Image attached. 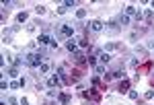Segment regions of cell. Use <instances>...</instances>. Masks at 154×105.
<instances>
[{"label": "cell", "mask_w": 154, "mask_h": 105, "mask_svg": "<svg viewBox=\"0 0 154 105\" xmlns=\"http://www.w3.org/2000/svg\"><path fill=\"white\" fill-rule=\"evenodd\" d=\"M8 76L17 78V76H19V68H17V66H10V68H8Z\"/></svg>", "instance_id": "obj_13"}, {"label": "cell", "mask_w": 154, "mask_h": 105, "mask_svg": "<svg viewBox=\"0 0 154 105\" xmlns=\"http://www.w3.org/2000/svg\"><path fill=\"white\" fill-rule=\"evenodd\" d=\"M60 85H62V78H60V74H54V76H49V78H47V87H49V89H54V87L58 89Z\"/></svg>", "instance_id": "obj_4"}, {"label": "cell", "mask_w": 154, "mask_h": 105, "mask_svg": "<svg viewBox=\"0 0 154 105\" xmlns=\"http://www.w3.org/2000/svg\"><path fill=\"white\" fill-rule=\"evenodd\" d=\"M119 23H121V25H130V17H127L125 12H123V15L119 17Z\"/></svg>", "instance_id": "obj_16"}, {"label": "cell", "mask_w": 154, "mask_h": 105, "mask_svg": "<svg viewBox=\"0 0 154 105\" xmlns=\"http://www.w3.org/2000/svg\"><path fill=\"white\" fill-rule=\"evenodd\" d=\"M113 76H115V78H125V72H123V70H115Z\"/></svg>", "instance_id": "obj_18"}, {"label": "cell", "mask_w": 154, "mask_h": 105, "mask_svg": "<svg viewBox=\"0 0 154 105\" xmlns=\"http://www.w3.org/2000/svg\"><path fill=\"white\" fill-rule=\"evenodd\" d=\"M127 95H130V99H138V93H136V91H130Z\"/></svg>", "instance_id": "obj_23"}, {"label": "cell", "mask_w": 154, "mask_h": 105, "mask_svg": "<svg viewBox=\"0 0 154 105\" xmlns=\"http://www.w3.org/2000/svg\"><path fill=\"white\" fill-rule=\"evenodd\" d=\"M66 10H68V8H66V6H64V4H62V6L58 8V12H60V15H64V12H66Z\"/></svg>", "instance_id": "obj_25"}, {"label": "cell", "mask_w": 154, "mask_h": 105, "mask_svg": "<svg viewBox=\"0 0 154 105\" xmlns=\"http://www.w3.org/2000/svg\"><path fill=\"white\" fill-rule=\"evenodd\" d=\"M86 17V8H78L76 10V19H84Z\"/></svg>", "instance_id": "obj_15"}, {"label": "cell", "mask_w": 154, "mask_h": 105, "mask_svg": "<svg viewBox=\"0 0 154 105\" xmlns=\"http://www.w3.org/2000/svg\"><path fill=\"white\" fill-rule=\"evenodd\" d=\"M144 19H146L148 23H150V21L154 19V12H152V10H146V12H144Z\"/></svg>", "instance_id": "obj_17"}, {"label": "cell", "mask_w": 154, "mask_h": 105, "mask_svg": "<svg viewBox=\"0 0 154 105\" xmlns=\"http://www.w3.org/2000/svg\"><path fill=\"white\" fill-rule=\"evenodd\" d=\"M35 12H37V15H43V12H45V6H35Z\"/></svg>", "instance_id": "obj_19"}, {"label": "cell", "mask_w": 154, "mask_h": 105, "mask_svg": "<svg viewBox=\"0 0 154 105\" xmlns=\"http://www.w3.org/2000/svg\"><path fill=\"white\" fill-rule=\"evenodd\" d=\"M27 17H29V15H27L25 10H23V12H19V17H17V23H25V21H27Z\"/></svg>", "instance_id": "obj_14"}, {"label": "cell", "mask_w": 154, "mask_h": 105, "mask_svg": "<svg viewBox=\"0 0 154 105\" xmlns=\"http://www.w3.org/2000/svg\"><path fill=\"white\" fill-rule=\"evenodd\" d=\"M117 91H119V93H130V83L123 78V81L119 83V87H117Z\"/></svg>", "instance_id": "obj_6"}, {"label": "cell", "mask_w": 154, "mask_h": 105, "mask_svg": "<svg viewBox=\"0 0 154 105\" xmlns=\"http://www.w3.org/2000/svg\"><path fill=\"white\" fill-rule=\"evenodd\" d=\"M25 60H27V64H29V66H33V68H39L41 64H43V56L37 54V51H31V54H27V56H25Z\"/></svg>", "instance_id": "obj_1"}, {"label": "cell", "mask_w": 154, "mask_h": 105, "mask_svg": "<svg viewBox=\"0 0 154 105\" xmlns=\"http://www.w3.org/2000/svg\"><path fill=\"white\" fill-rule=\"evenodd\" d=\"M66 47H68V51H72V54H78V43H76L74 39H70L66 43Z\"/></svg>", "instance_id": "obj_7"}, {"label": "cell", "mask_w": 154, "mask_h": 105, "mask_svg": "<svg viewBox=\"0 0 154 105\" xmlns=\"http://www.w3.org/2000/svg\"><path fill=\"white\" fill-rule=\"evenodd\" d=\"M58 99H60V103H62V105H68V103H70V97H68L66 93H60V95H58Z\"/></svg>", "instance_id": "obj_10"}, {"label": "cell", "mask_w": 154, "mask_h": 105, "mask_svg": "<svg viewBox=\"0 0 154 105\" xmlns=\"http://www.w3.org/2000/svg\"><path fill=\"white\" fill-rule=\"evenodd\" d=\"M99 60H101V62H103V64H107V62H109V60H111V56H109V54H107V51H99Z\"/></svg>", "instance_id": "obj_9"}, {"label": "cell", "mask_w": 154, "mask_h": 105, "mask_svg": "<svg viewBox=\"0 0 154 105\" xmlns=\"http://www.w3.org/2000/svg\"><path fill=\"white\" fill-rule=\"evenodd\" d=\"M152 6H154V2H152Z\"/></svg>", "instance_id": "obj_27"}, {"label": "cell", "mask_w": 154, "mask_h": 105, "mask_svg": "<svg viewBox=\"0 0 154 105\" xmlns=\"http://www.w3.org/2000/svg\"><path fill=\"white\" fill-rule=\"evenodd\" d=\"M119 47V43H115V41H111V43H107L105 45V51H107V54H109V51H113V49H117Z\"/></svg>", "instance_id": "obj_12"}, {"label": "cell", "mask_w": 154, "mask_h": 105, "mask_svg": "<svg viewBox=\"0 0 154 105\" xmlns=\"http://www.w3.org/2000/svg\"><path fill=\"white\" fill-rule=\"evenodd\" d=\"M88 64H91V66H95V64H97V60H95L93 56H88Z\"/></svg>", "instance_id": "obj_24"}, {"label": "cell", "mask_w": 154, "mask_h": 105, "mask_svg": "<svg viewBox=\"0 0 154 105\" xmlns=\"http://www.w3.org/2000/svg\"><path fill=\"white\" fill-rule=\"evenodd\" d=\"M49 68H51V66H49V62H43L41 66H39V74H47V72H49Z\"/></svg>", "instance_id": "obj_11"}, {"label": "cell", "mask_w": 154, "mask_h": 105, "mask_svg": "<svg viewBox=\"0 0 154 105\" xmlns=\"http://www.w3.org/2000/svg\"><path fill=\"white\" fill-rule=\"evenodd\" d=\"M154 97V91H146V95H144V99H152Z\"/></svg>", "instance_id": "obj_22"}, {"label": "cell", "mask_w": 154, "mask_h": 105, "mask_svg": "<svg viewBox=\"0 0 154 105\" xmlns=\"http://www.w3.org/2000/svg\"><path fill=\"white\" fill-rule=\"evenodd\" d=\"M51 41H54V39H51L47 33H41L39 37H37V43H39V45H49Z\"/></svg>", "instance_id": "obj_5"}, {"label": "cell", "mask_w": 154, "mask_h": 105, "mask_svg": "<svg viewBox=\"0 0 154 105\" xmlns=\"http://www.w3.org/2000/svg\"><path fill=\"white\" fill-rule=\"evenodd\" d=\"M150 47H152V49H154V39H152V41H150Z\"/></svg>", "instance_id": "obj_26"}, {"label": "cell", "mask_w": 154, "mask_h": 105, "mask_svg": "<svg viewBox=\"0 0 154 105\" xmlns=\"http://www.w3.org/2000/svg\"><path fill=\"white\" fill-rule=\"evenodd\" d=\"M88 29H91L93 33H101L103 29H105V25H103L101 21H91L88 23Z\"/></svg>", "instance_id": "obj_3"}, {"label": "cell", "mask_w": 154, "mask_h": 105, "mask_svg": "<svg viewBox=\"0 0 154 105\" xmlns=\"http://www.w3.org/2000/svg\"><path fill=\"white\" fill-rule=\"evenodd\" d=\"M64 6H66V8H72V6H76V2H72V0H66V2H64Z\"/></svg>", "instance_id": "obj_20"}, {"label": "cell", "mask_w": 154, "mask_h": 105, "mask_svg": "<svg viewBox=\"0 0 154 105\" xmlns=\"http://www.w3.org/2000/svg\"><path fill=\"white\" fill-rule=\"evenodd\" d=\"M60 35H62V37H70V39H72V35H74V27H72L70 23L62 25V27H60Z\"/></svg>", "instance_id": "obj_2"}, {"label": "cell", "mask_w": 154, "mask_h": 105, "mask_svg": "<svg viewBox=\"0 0 154 105\" xmlns=\"http://www.w3.org/2000/svg\"><path fill=\"white\" fill-rule=\"evenodd\" d=\"M78 45H80V47H86V45H88V39H84V37H82L80 41H78Z\"/></svg>", "instance_id": "obj_21"}, {"label": "cell", "mask_w": 154, "mask_h": 105, "mask_svg": "<svg viewBox=\"0 0 154 105\" xmlns=\"http://www.w3.org/2000/svg\"><path fill=\"white\" fill-rule=\"evenodd\" d=\"M138 12H140V10H136V6H132V4H127V6H125V15H127V17H134V19H136Z\"/></svg>", "instance_id": "obj_8"}]
</instances>
